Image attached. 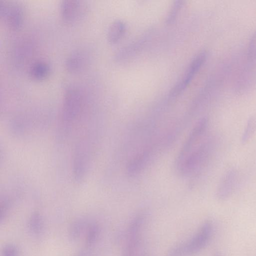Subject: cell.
Returning a JSON list of instances; mask_svg holds the SVG:
<instances>
[{"instance_id":"obj_19","label":"cell","mask_w":256,"mask_h":256,"mask_svg":"<svg viewBox=\"0 0 256 256\" xmlns=\"http://www.w3.org/2000/svg\"><path fill=\"white\" fill-rule=\"evenodd\" d=\"M17 248L12 244L6 246L2 250V256H18Z\"/></svg>"},{"instance_id":"obj_17","label":"cell","mask_w":256,"mask_h":256,"mask_svg":"<svg viewBox=\"0 0 256 256\" xmlns=\"http://www.w3.org/2000/svg\"><path fill=\"white\" fill-rule=\"evenodd\" d=\"M84 224L82 221H78L74 224L70 230V234L72 238H77L80 236L84 228Z\"/></svg>"},{"instance_id":"obj_18","label":"cell","mask_w":256,"mask_h":256,"mask_svg":"<svg viewBox=\"0 0 256 256\" xmlns=\"http://www.w3.org/2000/svg\"><path fill=\"white\" fill-rule=\"evenodd\" d=\"M182 1L177 0L176 1L174 4L172 10L167 18V22H172L176 18L178 12L179 11L182 5Z\"/></svg>"},{"instance_id":"obj_7","label":"cell","mask_w":256,"mask_h":256,"mask_svg":"<svg viewBox=\"0 0 256 256\" xmlns=\"http://www.w3.org/2000/svg\"><path fill=\"white\" fill-rule=\"evenodd\" d=\"M206 56L207 53L205 50L202 51L196 56L188 67L183 78L170 91L171 97L176 96L185 89L206 61Z\"/></svg>"},{"instance_id":"obj_4","label":"cell","mask_w":256,"mask_h":256,"mask_svg":"<svg viewBox=\"0 0 256 256\" xmlns=\"http://www.w3.org/2000/svg\"><path fill=\"white\" fill-rule=\"evenodd\" d=\"M0 15L12 30L18 29L22 24L23 9L16 2L0 1Z\"/></svg>"},{"instance_id":"obj_1","label":"cell","mask_w":256,"mask_h":256,"mask_svg":"<svg viewBox=\"0 0 256 256\" xmlns=\"http://www.w3.org/2000/svg\"><path fill=\"white\" fill-rule=\"evenodd\" d=\"M214 230L211 220L204 222L193 236L172 248L167 256H192L203 250L210 240Z\"/></svg>"},{"instance_id":"obj_10","label":"cell","mask_w":256,"mask_h":256,"mask_svg":"<svg viewBox=\"0 0 256 256\" xmlns=\"http://www.w3.org/2000/svg\"><path fill=\"white\" fill-rule=\"evenodd\" d=\"M88 60V56L84 52L75 51L66 58L65 63L66 68L68 72L72 73L79 72L86 66Z\"/></svg>"},{"instance_id":"obj_3","label":"cell","mask_w":256,"mask_h":256,"mask_svg":"<svg viewBox=\"0 0 256 256\" xmlns=\"http://www.w3.org/2000/svg\"><path fill=\"white\" fill-rule=\"evenodd\" d=\"M87 5L84 1L64 0L60 4V14L62 20L66 23L76 22L86 14Z\"/></svg>"},{"instance_id":"obj_9","label":"cell","mask_w":256,"mask_h":256,"mask_svg":"<svg viewBox=\"0 0 256 256\" xmlns=\"http://www.w3.org/2000/svg\"><path fill=\"white\" fill-rule=\"evenodd\" d=\"M152 150L147 148L135 155L128 163V174L134 176L139 174L149 162Z\"/></svg>"},{"instance_id":"obj_5","label":"cell","mask_w":256,"mask_h":256,"mask_svg":"<svg viewBox=\"0 0 256 256\" xmlns=\"http://www.w3.org/2000/svg\"><path fill=\"white\" fill-rule=\"evenodd\" d=\"M208 124L207 118L204 117L195 125L178 153L176 159V166H178L190 151L197 146V144L207 128Z\"/></svg>"},{"instance_id":"obj_2","label":"cell","mask_w":256,"mask_h":256,"mask_svg":"<svg viewBox=\"0 0 256 256\" xmlns=\"http://www.w3.org/2000/svg\"><path fill=\"white\" fill-rule=\"evenodd\" d=\"M146 217L145 212H140L131 220L126 232L125 242L121 256H136L141 244Z\"/></svg>"},{"instance_id":"obj_11","label":"cell","mask_w":256,"mask_h":256,"mask_svg":"<svg viewBox=\"0 0 256 256\" xmlns=\"http://www.w3.org/2000/svg\"><path fill=\"white\" fill-rule=\"evenodd\" d=\"M126 24L120 20L114 21L109 26L107 38L110 44L118 42L123 36L126 30Z\"/></svg>"},{"instance_id":"obj_20","label":"cell","mask_w":256,"mask_h":256,"mask_svg":"<svg viewBox=\"0 0 256 256\" xmlns=\"http://www.w3.org/2000/svg\"><path fill=\"white\" fill-rule=\"evenodd\" d=\"M213 256H220L219 254H215Z\"/></svg>"},{"instance_id":"obj_13","label":"cell","mask_w":256,"mask_h":256,"mask_svg":"<svg viewBox=\"0 0 256 256\" xmlns=\"http://www.w3.org/2000/svg\"><path fill=\"white\" fill-rule=\"evenodd\" d=\"M256 131V112L252 114L248 120L241 142L244 144L250 140Z\"/></svg>"},{"instance_id":"obj_21","label":"cell","mask_w":256,"mask_h":256,"mask_svg":"<svg viewBox=\"0 0 256 256\" xmlns=\"http://www.w3.org/2000/svg\"><path fill=\"white\" fill-rule=\"evenodd\" d=\"M142 256H147V255H142Z\"/></svg>"},{"instance_id":"obj_16","label":"cell","mask_w":256,"mask_h":256,"mask_svg":"<svg viewBox=\"0 0 256 256\" xmlns=\"http://www.w3.org/2000/svg\"><path fill=\"white\" fill-rule=\"evenodd\" d=\"M99 234V228L96 224L90 226L87 232L86 238V243L92 244L96 240Z\"/></svg>"},{"instance_id":"obj_15","label":"cell","mask_w":256,"mask_h":256,"mask_svg":"<svg viewBox=\"0 0 256 256\" xmlns=\"http://www.w3.org/2000/svg\"><path fill=\"white\" fill-rule=\"evenodd\" d=\"M42 227V220L38 214H34L30 220V228L34 233L40 232Z\"/></svg>"},{"instance_id":"obj_12","label":"cell","mask_w":256,"mask_h":256,"mask_svg":"<svg viewBox=\"0 0 256 256\" xmlns=\"http://www.w3.org/2000/svg\"><path fill=\"white\" fill-rule=\"evenodd\" d=\"M50 68L44 62H38L34 64L30 70V76L35 80H42L48 76Z\"/></svg>"},{"instance_id":"obj_14","label":"cell","mask_w":256,"mask_h":256,"mask_svg":"<svg viewBox=\"0 0 256 256\" xmlns=\"http://www.w3.org/2000/svg\"><path fill=\"white\" fill-rule=\"evenodd\" d=\"M247 56L250 60L256 59V31L250 39L247 48Z\"/></svg>"},{"instance_id":"obj_8","label":"cell","mask_w":256,"mask_h":256,"mask_svg":"<svg viewBox=\"0 0 256 256\" xmlns=\"http://www.w3.org/2000/svg\"><path fill=\"white\" fill-rule=\"evenodd\" d=\"M236 178V172L235 170L232 168L224 174L216 192V196L219 200H224L232 194L235 188Z\"/></svg>"},{"instance_id":"obj_6","label":"cell","mask_w":256,"mask_h":256,"mask_svg":"<svg viewBox=\"0 0 256 256\" xmlns=\"http://www.w3.org/2000/svg\"><path fill=\"white\" fill-rule=\"evenodd\" d=\"M82 104V97L76 88H70L64 94L62 105V117L66 122L72 120L79 113Z\"/></svg>"}]
</instances>
